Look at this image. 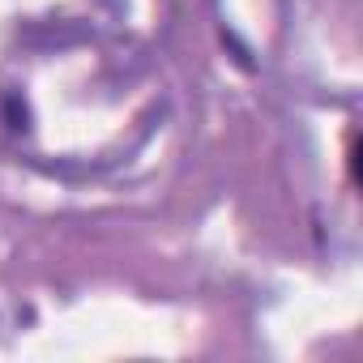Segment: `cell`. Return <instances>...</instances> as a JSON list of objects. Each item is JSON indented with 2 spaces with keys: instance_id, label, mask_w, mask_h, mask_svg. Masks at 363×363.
Returning a JSON list of instances; mask_svg holds the SVG:
<instances>
[]
</instances>
